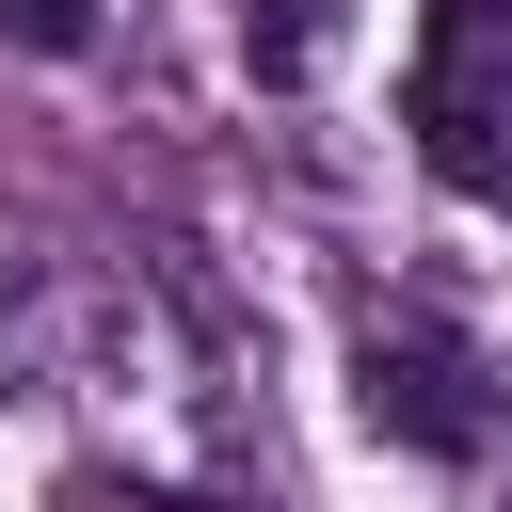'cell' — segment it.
I'll return each instance as SVG.
<instances>
[{
	"mask_svg": "<svg viewBox=\"0 0 512 512\" xmlns=\"http://www.w3.org/2000/svg\"><path fill=\"white\" fill-rule=\"evenodd\" d=\"M416 160L512 224V0H432L416 48Z\"/></svg>",
	"mask_w": 512,
	"mask_h": 512,
	"instance_id": "cell-1",
	"label": "cell"
},
{
	"mask_svg": "<svg viewBox=\"0 0 512 512\" xmlns=\"http://www.w3.org/2000/svg\"><path fill=\"white\" fill-rule=\"evenodd\" d=\"M352 400H368L384 448H432V464H480L496 448V368L448 320H368L352 336Z\"/></svg>",
	"mask_w": 512,
	"mask_h": 512,
	"instance_id": "cell-2",
	"label": "cell"
},
{
	"mask_svg": "<svg viewBox=\"0 0 512 512\" xmlns=\"http://www.w3.org/2000/svg\"><path fill=\"white\" fill-rule=\"evenodd\" d=\"M240 64L256 80H320L336 64V0H240Z\"/></svg>",
	"mask_w": 512,
	"mask_h": 512,
	"instance_id": "cell-3",
	"label": "cell"
},
{
	"mask_svg": "<svg viewBox=\"0 0 512 512\" xmlns=\"http://www.w3.org/2000/svg\"><path fill=\"white\" fill-rule=\"evenodd\" d=\"M48 512H240V496H144V480H112V464H64Z\"/></svg>",
	"mask_w": 512,
	"mask_h": 512,
	"instance_id": "cell-4",
	"label": "cell"
},
{
	"mask_svg": "<svg viewBox=\"0 0 512 512\" xmlns=\"http://www.w3.org/2000/svg\"><path fill=\"white\" fill-rule=\"evenodd\" d=\"M0 16H16L32 48H80V32H96V0H0Z\"/></svg>",
	"mask_w": 512,
	"mask_h": 512,
	"instance_id": "cell-5",
	"label": "cell"
}]
</instances>
